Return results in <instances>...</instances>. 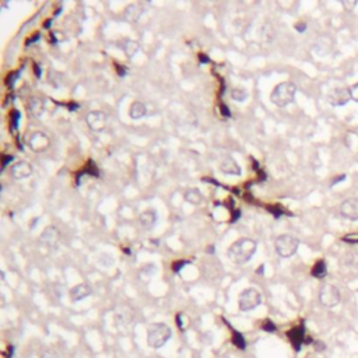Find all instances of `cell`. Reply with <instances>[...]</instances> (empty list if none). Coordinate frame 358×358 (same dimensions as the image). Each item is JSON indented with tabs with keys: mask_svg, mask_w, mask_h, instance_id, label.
Instances as JSON below:
<instances>
[{
	"mask_svg": "<svg viewBox=\"0 0 358 358\" xmlns=\"http://www.w3.org/2000/svg\"><path fill=\"white\" fill-rule=\"evenodd\" d=\"M295 94H297V87L291 81H284L274 87V90L270 94V101L278 108H285L291 102H294Z\"/></svg>",
	"mask_w": 358,
	"mask_h": 358,
	"instance_id": "obj_2",
	"label": "cell"
},
{
	"mask_svg": "<svg viewBox=\"0 0 358 358\" xmlns=\"http://www.w3.org/2000/svg\"><path fill=\"white\" fill-rule=\"evenodd\" d=\"M340 213L350 221H358V198H350L341 203Z\"/></svg>",
	"mask_w": 358,
	"mask_h": 358,
	"instance_id": "obj_10",
	"label": "cell"
},
{
	"mask_svg": "<svg viewBox=\"0 0 358 358\" xmlns=\"http://www.w3.org/2000/svg\"><path fill=\"white\" fill-rule=\"evenodd\" d=\"M262 329L266 330V332H274V330H276V326H274L272 320H264L263 325H262Z\"/></svg>",
	"mask_w": 358,
	"mask_h": 358,
	"instance_id": "obj_29",
	"label": "cell"
},
{
	"mask_svg": "<svg viewBox=\"0 0 358 358\" xmlns=\"http://www.w3.org/2000/svg\"><path fill=\"white\" fill-rule=\"evenodd\" d=\"M172 336V332L165 323H153L148 327L147 344L153 348H161L165 346Z\"/></svg>",
	"mask_w": 358,
	"mask_h": 358,
	"instance_id": "obj_3",
	"label": "cell"
},
{
	"mask_svg": "<svg viewBox=\"0 0 358 358\" xmlns=\"http://www.w3.org/2000/svg\"><path fill=\"white\" fill-rule=\"evenodd\" d=\"M32 165L28 161H17L13 165H10V175L11 178L16 180L28 178L32 175Z\"/></svg>",
	"mask_w": 358,
	"mask_h": 358,
	"instance_id": "obj_9",
	"label": "cell"
},
{
	"mask_svg": "<svg viewBox=\"0 0 358 358\" xmlns=\"http://www.w3.org/2000/svg\"><path fill=\"white\" fill-rule=\"evenodd\" d=\"M115 319L116 322H118V325H120V326L122 325L123 326L130 325V322L133 320V312H132V309L127 305L118 306L115 311Z\"/></svg>",
	"mask_w": 358,
	"mask_h": 358,
	"instance_id": "obj_13",
	"label": "cell"
},
{
	"mask_svg": "<svg viewBox=\"0 0 358 358\" xmlns=\"http://www.w3.org/2000/svg\"><path fill=\"white\" fill-rule=\"evenodd\" d=\"M188 262H177V263H174V270L175 272H178V270H180L182 267H183V264H186Z\"/></svg>",
	"mask_w": 358,
	"mask_h": 358,
	"instance_id": "obj_34",
	"label": "cell"
},
{
	"mask_svg": "<svg viewBox=\"0 0 358 358\" xmlns=\"http://www.w3.org/2000/svg\"><path fill=\"white\" fill-rule=\"evenodd\" d=\"M319 301L322 302V305L327 306V308H333V306L338 305L340 304V291L335 285L325 284L319 291Z\"/></svg>",
	"mask_w": 358,
	"mask_h": 358,
	"instance_id": "obj_6",
	"label": "cell"
},
{
	"mask_svg": "<svg viewBox=\"0 0 358 358\" xmlns=\"http://www.w3.org/2000/svg\"><path fill=\"white\" fill-rule=\"evenodd\" d=\"M42 358H60L59 357V354L56 353V351H53V350H48V351H45L42 354Z\"/></svg>",
	"mask_w": 358,
	"mask_h": 358,
	"instance_id": "obj_30",
	"label": "cell"
},
{
	"mask_svg": "<svg viewBox=\"0 0 358 358\" xmlns=\"http://www.w3.org/2000/svg\"><path fill=\"white\" fill-rule=\"evenodd\" d=\"M141 14H143V7L140 4H129L125 10V19L127 21L135 22L140 19Z\"/></svg>",
	"mask_w": 358,
	"mask_h": 358,
	"instance_id": "obj_20",
	"label": "cell"
},
{
	"mask_svg": "<svg viewBox=\"0 0 358 358\" xmlns=\"http://www.w3.org/2000/svg\"><path fill=\"white\" fill-rule=\"evenodd\" d=\"M182 319H183V315L180 314V315H178V326L180 327V330H185L186 326H188V323H186V322H183Z\"/></svg>",
	"mask_w": 358,
	"mask_h": 358,
	"instance_id": "obj_31",
	"label": "cell"
},
{
	"mask_svg": "<svg viewBox=\"0 0 358 358\" xmlns=\"http://www.w3.org/2000/svg\"><path fill=\"white\" fill-rule=\"evenodd\" d=\"M350 99H351L350 88H344V87L333 90L329 95V102L333 106H344Z\"/></svg>",
	"mask_w": 358,
	"mask_h": 358,
	"instance_id": "obj_11",
	"label": "cell"
},
{
	"mask_svg": "<svg viewBox=\"0 0 358 358\" xmlns=\"http://www.w3.org/2000/svg\"><path fill=\"white\" fill-rule=\"evenodd\" d=\"M106 122H108V118H106L105 112H102V111H90L85 116L87 126L97 133L105 130Z\"/></svg>",
	"mask_w": 358,
	"mask_h": 358,
	"instance_id": "obj_7",
	"label": "cell"
},
{
	"mask_svg": "<svg viewBox=\"0 0 358 358\" xmlns=\"http://www.w3.org/2000/svg\"><path fill=\"white\" fill-rule=\"evenodd\" d=\"M91 293H93L91 287L88 284H85V283H81V284L74 285L73 288L70 290V298H72V301H74V302L83 301L84 298L90 297Z\"/></svg>",
	"mask_w": 358,
	"mask_h": 358,
	"instance_id": "obj_14",
	"label": "cell"
},
{
	"mask_svg": "<svg viewBox=\"0 0 358 358\" xmlns=\"http://www.w3.org/2000/svg\"><path fill=\"white\" fill-rule=\"evenodd\" d=\"M38 40H40V34H35V37H32L30 41H27V46H28V45H30L31 42H35V41H38Z\"/></svg>",
	"mask_w": 358,
	"mask_h": 358,
	"instance_id": "obj_36",
	"label": "cell"
},
{
	"mask_svg": "<svg viewBox=\"0 0 358 358\" xmlns=\"http://www.w3.org/2000/svg\"><path fill=\"white\" fill-rule=\"evenodd\" d=\"M157 221V213L153 210V209H148L144 210L140 214V224L143 225L144 230H151Z\"/></svg>",
	"mask_w": 358,
	"mask_h": 358,
	"instance_id": "obj_15",
	"label": "cell"
},
{
	"mask_svg": "<svg viewBox=\"0 0 358 358\" xmlns=\"http://www.w3.org/2000/svg\"><path fill=\"white\" fill-rule=\"evenodd\" d=\"M19 120H20V112L14 109L11 112V123H13V127L19 126Z\"/></svg>",
	"mask_w": 358,
	"mask_h": 358,
	"instance_id": "obj_28",
	"label": "cell"
},
{
	"mask_svg": "<svg viewBox=\"0 0 358 358\" xmlns=\"http://www.w3.org/2000/svg\"><path fill=\"white\" fill-rule=\"evenodd\" d=\"M41 242L46 246H49V248H53L59 242V231L52 225L46 227L41 234Z\"/></svg>",
	"mask_w": 358,
	"mask_h": 358,
	"instance_id": "obj_12",
	"label": "cell"
},
{
	"mask_svg": "<svg viewBox=\"0 0 358 358\" xmlns=\"http://www.w3.org/2000/svg\"><path fill=\"white\" fill-rule=\"evenodd\" d=\"M327 274V267L326 263L323 260H319L316 262V264L312 267V276L316 278H323Z\"/></svg>",
	"mask_w": 358,
	"mask_h": 358,
	"instance_id": "obj_23",
	"label": "cell"
},
{
	"mask_svg": "<svg viewBox=\"0 0 358 358\" xmlns=\"http://www.w3.org/2000/svg\"><path fill=\"white\" fill-rule=\"evenodd\" d=\"M295 30L298 32H304L306 30V24L305 22H298V24H295Z\"/></svg>",
	"mask_w": 358,
	"mask_h": 358,
	"instance_id": "obj_32",
	"label": "cell"
},
{
	"mask_svg": "<svg viewBox=\"0 0 358 358\" xmlns=\"http://www.w3.org/2000/svg\"><path fill=\"white\" fill-rule=\"evenodd\" d=\"M51 37H52V41L53 42L59 43V42H63L64 40H66V37H64L63 34L60 31H55L51 34Z\"/></svg>",
	"mask_w": 358,
	"mask_h": 358,
	"instance_id": "obj_26",
	"label": "cell"
},
{
	"mask_svg": "<svg viewBox=\"0 0 358 358\" xmlns=\"http://www.w3.org/2000/svg\"><path fill=\"white\" fill-rule=\"evenodd\" d=\"M200 62H204V63H207V62H209V59H207V56H206V55H200Z\"/></svg>",
	"mask_w": 358,
	"mask_h": 358,
	"instance_id": "obj_37",
	"label": "cell"
},
{
	"mask_svg": "<svg viewBox=\"0 0 358 358\" xmlns=\"http://www.w3.org/2000/svg\"><path fill=\"white\" fill-rule=\"evenodd\" d=\"M258 245L251 238H241L232 243L228 249V258L232 263L245 264L248 263L256 252Z\"/></svg>",
	"mask_w": 358,
	"mask_h": 358,
	"instance_id": "obj_1",
	"label": "cell"
},
{
	"mask_svg": "<svg viewBox=\"0 0 358 358\" xmlns=\"http://www.w3.org/2000/svg\"><path fill=\"white\" fill-rule=\"evenodd\" d=\"M350 95H351V99L354 102H358V83L350 87Z\"/></svg>",
	"mask_w": 358,
	"mask_h": 358,
	"instance_id": "obj_27",
	"label": "cell"
},
{
	"mask_svg": "<svg viewBox=\"0 0 358 358\" xmlns=\"http://www.w3.org/2000/svg\"><path fill=\"white\" fill-rule=\"evenodd\" d=\"M27 106H28V112L32 116H35V118H40L43 114V111H45V104H43L42 99L38 98V97L30 98L28 99V105Z\"/></svg>",
	"mask_w": 358,
	"mask_h": 358,
	"instance_id": "obj_16",
	"label": "cell"
},
{
	"mask_svg": "<svg viewBox=\"0 0 358 358\" xmlns=\"http://www.w3.org/2000/svg\"><path fill=\"white\" fill-rule=\"evenodd\" d=\"M28 147L34 153H42L51 147V139L45 132H34L28 139Z\"/></svg>",
	"mask_w": 358,
	"mask_h": 358,
	"instance_id": "obj_8",
	"label": "cell"
},
{
	"mask_svg": "<svg viewBox=\"0 0 358 358\" xmlns=\"http://www.w3.org/2000/svg\"><path fill=\"white\" fill-rule=\"evenodd\" d=\"M123 52H125V55H126L129 59H132L139 52V42L132 41V40H127L125 45H123Z\"/></svg>",
	"mask_w": 358,
	"mask_h": 358,
	"instance_id": "obj_22",
	"label": "cell"
},
{
	"mask_svg": "<svg viewBox=\"0 0 358 358\" xmlns=\"http://www.w3.org/2000/svg\"><path fill=\"white\" fill-rule=\"evenodd\" d=\"M299 246V241L298 238H295L291 234H283L280 237H277L276 242H274V248L278 256L281 258H291L294 256Z\"/></svg>",
	"mask_w": 358,
	"mask_h": 358,
	"instance_id": "obj_4",
	"label": "cell"
},
{
	"mask_svg": "<svg viewBox=\"0 0 358 358\" xmlns=\"http://www.w3.org/2000/svg\"><path fill=\"white\" fill-rule=\"evenodd\" d=\"M185 200L188 201L189 204H193V206H199L203 200V196H201L200 190L196 189V188H192V189H188L185 192Z\"/></svg>",
	"mask_w": 358,
	"mask_h": 358,
	"instance_id": "obj_21",
	"label": "cell"
},
{
	"mask_svg": "<svg viewBox=\"0 0 358 358\" xmlns=\"http://www.w3.org/2000/svg\"><path fill=\"white\" fill-rule=\"evenodd\" d=\"M146 114H147V108H146V105L143 102H140V101H135L130 105V108H129V116L132 119H135V120L141 119Z\"/></svg>",
	"mask_w": 358,
	"mask_h": 358,
	"instance_id": "obj_19",
	"label": "cell"
},
{
	"mask_svg": "<svg viewBox=\"0 0 358 358\" xmlns=\"http://www.w3.org/2000/svg\"><path fill=\"white\" fill-rule=\"evenodd\" d=\"M232 341H234V344L237 346L238 348H243L246 347V341H245V338L242 337V335L239 333V332H234V337H232Z\"/></svg>",
	"mask_w": 358,
	"mask_h": 358,
	"instance_id": "obj_25",
	"label": "cell"
},
{
	"mask_svg": "<svg viewBox=\"0 0 358 358\" xmlns=\"http://www.w3.org/2000/svg\"><path fill=\"white\" fill-rule=\"evenodd\" d=\"M13 156H4L3 157V168H6L7 167V164L10 162V161H13Z\"/></svg>",
	"mask_w": 358,
	"mask_h": 358,
	"instance_id": "obj_33",
	"label": "cell"
},
{
	"mask_svg": "<svg viewBox=\"0 0 358 358\" xmlns=\"http://www.w3.org/2000/svg\"><path fill=\"white\" fill-rule=\"evenodd\" d=\"M346 179V175H341V177H338V178H336L333 182H332V186H335L336 183H338V182H343Z\"/></svg>",
	"mask_w": 358,
	"mask_h": 358,
	"instance_id": "obj_35",
	"label": "cell"
},
{
	"mask_svg": "<svg viewBox=\"0 0 358 358\" xmlns=\"http://www.w3.org/2000/svg\"><path fill=\"white\" fill-rule=\"evenodd\" d=\"M231 97L235 101H238V102H243L248 98V93L245 90H242V88H235V90H232Z\"/></svg>",
	"mask_w": 358,
	"mask_h": 358,
	"instance_id": "obj_24",
	"label": "cell"
},
{
	"mask_svg": "<svg viewBox=\"0 0 358 358\" xmlns=\"http://www.w3.org/2000/svg\"><path fill=\"white\" fill-rule=\"evenodd\" d=\"M221 171L224 174H228V175H241V167L232 159L231 157L224 158V161L221 162Z\"/></svg>",
	"mask_w": 358,
	"mask_h": 358,
	"instance_id": "obj_18",
	"label": "cell"
},
{
	"mask_svg": "<svg viewBox=\"0 0 358 358\" xmlns=\"http://www.w3.org/2000/svg\"><path fill=\"white\" fill-rule=\"evenodd\" d=\"M262 304V294L256 288H246L239 294L238 305L242 312H249Z\"/></svg>",
	"mask_w": 358,
	"mask_h": 358,
	"instance_id": "obj_5",
	"label": "cell"
},
{
	"mask_svg": "<svg viewBox=\"0 0 358 358\" xmlns=\"http://www.w3.org/2000/svg\"><path fill=\"white\" fill-rule=\"evenodd\" d=\"M332 45L333 43H332V40L329 37H320L314 45V51L320 56H325L332 51Z\"/></svg>",
	"mask_w": 358,
	"mask_h": 358,
	"instance_id": "obj_17",
	"label": "cell"
}]
</instances>
